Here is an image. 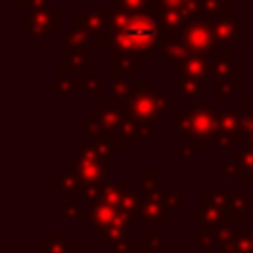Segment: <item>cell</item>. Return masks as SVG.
Returning a JSON list of instances; mask_svg holds the SVG:
<instances>
[{
    "mask_svg": "<svg viewBox=\"0 0 253 253\" xmlns=\"http://www.w3.org/2000/svg\"><path fill=\"white\" fill-rule=\"evenodd\" d=\"M47 4H49V0H20V9L29 13L42 11V9H47Z\"/></svg>",
    "mask_w": 253,
    "mask_h": 253,
    "instance_id": "4316f807",
    "label": "cell"
},
{
    "mask_svg": "<svg viewBox=\"0 0 253 253\" xmlns=\"http://www.w3.org/2000/svg\"><path fill=\"white\" fill-rule=\"evenodd\" d=\"M60 36H62L65 47L71 49V51H87L89 42H91V38H89V34L84 31V25L80 18H74V20L69 22V27L60 31Z\"/></svg>",
    "mask_w": 253,
    "mask_h": 253,
    "instance_id": "30bf717a",
    "label": "cell"
},
{
    "mask_svg": "<svg viewBox=\"0 0 253 253\" xmlns=\"http://www.w3.org/2000/svg\"><path fill=\"white\" fill-rule=\"evenodd\" d=\"M171 120L173 126L184 140H211L218 135L220 126H218V116L220 111H215L211 105L207 102H193L189 111H180L175 107H171Z\"/></svg>",
    "mask_w": 253,
    "mask_h": 253,
    "instance_id": "3957f363",
    "label": "cell"
},
{
    "mask_svg": "<svg viewBox=\"0 0 253 253\" xmlns=\"http://www.w3.org/2000/svg\"><path fill=\"white\" fill-rule=\"evenodd\" d=\"M218 126L222 133L231 135L236 140H242V129H245V114L242 111H220Z\"/></svg>",
    "mask_w": 253,
    "mask_h": 253,
    "instance_id": "4fadbf2b",
    "label": "cell"
},
{
    "mask_svg": "<svg viewBox=\"0 0 253 253\" xmlns=\"http://www.w3.org/2000/svg\"><path fill=\"white\" fill-rule=\"evenodd\" d=\"M49 89H51V91H58V93H60V91H62V80H51V83H49Z\"/></svg>",
    "mask_w": 253,
    "mask_h": 253,
    "instance_id": "4dcf8cb0",
    "label": "cell"
},
{
    "mask_svg": "<svg viewBox=\"0 0 253 253\" xmlns=\"http://www.w3.org/2000/svg\"><path fill=\"white\" fill-rule=\"evenodd\" d=\"M74 171L78 178L87 184H105L107 175H109V158L98 153L91 144H83L80 149L69 153Z\"/></svg>",
    "mask_w": 253,
    "mask_h": 253,
    "instance_id": "5b68a950",
    "label": "cell"
},
{
    "mask_svg": "<svg viewBox=\"0 0 253 253\" xmlns=\"http://www.w3.org/2000/svg\"><path fill=\"white\" fill-rule=\"evenodd\" d=\"M83 80V89L89 93V98H91L93 102H100V98H102V71H98V69H93L89 76H84V78H80Z\"/></svg>",
    "mask_w": 253,
    "mask_h": 253,
    "instance_id": "d6986e66",
    "label": "cell"
},
{
    "mask_svg": "<svg viewBox=\"0 0 253 253\" xmlns=\"http://www.w3.org/2000/svg\"><path fill=\"white\" fill-rule=\"evenodd\" d=\"M131 98V83H114L111 87V100L126 102Z\"/></svg>",
    "mask_w": 253,
    "mask_h": 253,
    "instance_id": "603a6c76",
    "label": "cell"
},
{
    "mask_svg": "<svg viewBox=\"0 0 253 253\" xmlns=\"http://www.w3.org/2000/svg\"><path fill=\"white\" fill-rule=\"evenodd\" d=\"M126 116H129V111H126L125 102L109 100V102H102L100 109H93L89 120H93L100 129H118V126H123Z\"/></svg>",
    "mask_w": 253,
    "mask_h": 253,
    "instance_id": "9c48e42d",
    "label": "cell"
},
{
    "mask_svg": "<svg viewBox=\"0 0 253 253\" xmlns=\"http://www.w3.org/2000/svg\"><path fill=\"white\" fill-rule=\"evenodd\" d=\"M162 27L156 13H123L109 11L107 31L100 38V47L109 53H123L135 60H151L160 49Z\"/></svg>",
    "mask_w": 253,
    "mask_h": 253,
    "instance_id": "6da1fadb",
    "label": "cell"
},
{
    "mask_svg": "<svg viewBox=\"0 0 253 253\" xmlns=\"http://www.w3.org/2000/svg\"><path fill=\"white\" fill-rule=\"evenodd\" d=\"M200 80H184V78H180V80H173L171 83V89L173 91H178L180 96L184 98V100H196V102H200Z\"/></svg>",
    "mask_w": 253,
    "mask_h": 253,
    "instance_id": "ac0fdd59",
    "label": "cell"
},
{
    "mask_svg": "<svg viewBox=\"0 0 253 253\" xmlns=\"http://www.w3.org/2000/svg\"><path fill=\"white\" fill-rule=\"evenodd\" d=\"M158 0H109V11L123 13H156Z\"/></svg>",
    "mask_w": 253,
    "mask_h": 253,
    "instance_id": "5bb4252c",
    "label": "cell"
},
{
    "mask_svg": "<svg viewBox=\"0 0 253 253\" xmlns=\"http://www.w3.org/2000/svg\"><path fill=\"white\" fill-rule=\"evenodd\" d=\"M242 87H245V83L238 78L215 80V83L211 84V98H213V100H227V98H231L236 91H242Z\"/></svg>",
    "mask_w": 253,
    "mask_h": 253,
    "instance_id": "e0dca14e",
    "label": "cell"
},
{
    "mask_svg": "<svg viewBox=\"0 0 253 253\" xmlns=\"http://www.w3.org/2000/svg\"><path fill=\"white\" fill-rule=\"evenodd\" d=\"M78 182H80V178H78V173H76V171H65V173L60 175V180L51 182V189H60L62 198L67 200V198H69V193L78 189Z\"/></svg>",
    "mask_w": 253,
    "mask_h": 253,
    "instance_id": "44dd1931",
    "label": "cell"
},
{
    "mask_svg": "<svg viewBox=\"0 0 253 253\" xmlns=\"http://www.w3.org/2000/svg\"><path fill=\"white\" fill-rule=\"evenodd\" d=\"M84 25V31L89 34V38H98L100 40L107 31V22H109V11L105 9H91V11H84L80 16Z\"/></svg>",
    "mask_w": 253,
    "mask_h": 253,
    "instance_id": "7c38bea8",
    "label": "cell"
},
{
    "mask_svg": "<svg viewBox=\"0 0 253 253\" xmlns=\"http://www.w3.org/2000/svg\"><path fill=\"white\" fill-rule=\"evenodd\" d=\"M20 27L34 38H47L53 29H60V9H42L20 20Z\"/></svg>",
    "mask_w": 253,
    "mask_h": 253,
    "instance_id": "52a82bcc",
    "label": "cell"
},
{
    "mask_svg": "<svg viewBox=\"0 0 253 253\" xmlns=\"http://www.w3.org/2000/svg\"><path fill=\"white\" fill-rule=\"evenodd\" d=\"M171 93L173 89L156 91L151 80H133L131 83V98L125 102L131 118L144 120V123H156L162 120L165 109L171 105Z\"/></svg>",
    "mask_w": 253,
    "mask_h": 253,
    "instance_id": "277c9868",
    "label": "cell"
},
{
    "mask_svg": "<svg viewBox=\"0 0 253 253\" xmlns=\"http://www.w3.org/2000/svg\"><path fill=\"white\" fill-rule=\"evenodd\" d=\"M222 175L227 180H245V175H242V169L233 160H224L222 162Z\"/></svg>",
    "mask_w": 253,
    "mask_h": 253,
    "instance_id": "d4e9b609",
    "label": "cell"
},
{
    "mask_svg": "<svg viewBox=\"0 0 253 253\" xmlns=\"http://www.w3.org/2000/svg\"><path fill=\"white\" fill-rule=\"evenodd\" d=\"M160 180H162L160 171H147V173H142V189L149 193H153L156 187L160 184Z\"/></svg>",
    "mask_w": 253,
    "mask_h": 253,
    "instance_id": "cb8c5ba5",
    "label": "cell"
},
{
    "mask_svg": "<svg viewBox=\"0 0 253 253\" xmlns=\"http://www.w3.org/2000/svg\"><path fill=\"white\" fill-rule=\"evenodd\" d=\"M245 62L240 58H233V60H222V62H213V78L215 80H229L236 71H242Z\"/></svg>",
    "mask_w": 253,
    "mask_h": 253,
    "instance_id": "ffe728a7",
    "label": "cell"
},
{
    "mask_svg": "<svg viewBox=\"0 0 253 253\" xmlns=\"http://www.w3.org/2000/svg\"><path fill=\"white\" fill-rule=\"evenodd\" d=\"M142 67V62L135 60V58H129V56H123V53H111V69H109V76L114 83H133L131 80V74L138 71Z\"/></svg>",
    "mask_w": 253,
    "mask_h": 253,
    "instance_id": "8fae6325",
    "label": "cell"
},
{
    "mask_svg": "<svg viewBox=\"0 0 253 253\" xmlns=\"http://www.w3.org/2000/svg\"><path fill=\"white\" fill-rule=\"evenodd\" d=\"M160 40L175 42L189 56H200L207 60H211L220 49L218 40H215V22L207 20V18L191 20L187 27H178V29H162Z\"/></svg>",
    "mask_w": 253,
    "mask_h": 253,
    "instance_id": "7a4b0ae2",
    "label": "cell"
},
{
    "mask_svg": "<svg viewBox=\"0 0 253 253\" xmlns=\"http://www.w3.org/2000/svg\"><path fill=\"white\" fill-rule=\"evenodd\" d=\"M238 38H240V22H238L236 18H231V20H222V22H215V40H218L220 49L231 47Z\"/></svg>",
    "mask_w": 253,
    "mask_h": 253,
    "instance_id": "2e32d148",
    "label": "cell"
},
{
    "mask_svg": "<svg viewBox=\"0 0 253 253\" xmlns=\"http://www.w3.org/2000/svg\"><path fill=\"white\" fill-rule=\"evenodd\" d=\"M84 144H91L98 153H102L105 158H109L111 153H118L123 149V131L120 129H100L93 120H87L80 133Z\"/></svg>",
    "mask_w": 253,
    "mask_h": 253,
    "instance_id": "8992f818",
    "label": "cell"
},
{
    "mask_svg": "<svg viewBox=\"0 0 253 253\" xmlns=\"http://www.w3.org/2000/svg\"><path fill=\"white\" fill-rule=\"evenodd\" d=\"M171 69L175 74H180V78L184 80H207L209 76H213V62L200 56H184L180 60L171 62Z\"/></svg>",
    "mask_w": 253,
    "mask_h": 253,
    "instance_id": "ba28073f",
    "label": "cell"
},
{
    "mask_svg": "<svg viewBox=\"0 0 253 253\" xmlns=\"http://www.w3.org/2000/svg\"><path fill=\"white\" fill-rule=\"evenodd\" d=\"M233 142H236V138H231V135L222 133V131H218V135L213 138V147L218 149V151H227V149H231Z\"/></svg>",
    "mask_w": 253,
    "mask_h": 253,
    "instance_id": "83f0119b",
    "label": "cell"
},
{
    "mask_svg": "<svg viewBox=\"0 0 253 253\" xmlns=\"http://www.w3.org/2000/svg\"><path fill=\"white\" fill-rule=\"evenodd\" d=\"M120 131H123V135L126 140H144V142H149V140L153 138L151 125L144 123V120L131 118V116H126V120L123 123V126H120Z\"/></svg>",
    "mask_w": 253,
    "mask_h": 253,
    "instance_id": "9a60e30c",
    "label": "cell"
},
{
    "mask_svg": "<svg viewBox=\"0 0 253 253\" xmlns=\"http://www.w3.org/2000/svg\"><path fill=\"white\" fill-rule=\"evenodd\" d=\"M202 200H205V202H222L224 196H222V193H213V196H211V193H205V196H202Z\"/></svg>",
    "mask_w": 253,
    "mask_h": 253,
    "instance_id": "f1b7e54d",
    "label": "cell"
},
{
    "mask_svg": "<svg viewBox=\"0 0 253 253\" xmlns=\"http://www.w3.org/2000/svg\"><path fill=\"white\" fill-rule=\"evenodd\" d=\"M71 62H74V69L80 74V78L91 74V51H71Z\"/></svg>",
    "mask_w": 253,
    "mask_h": 253,
    "instance_id": "7402d4cb",
    "label": "cell"
},
{
    "mask_svg": "<svg viewBox=\"0 0 253 253\" xmlns=\"http://www.w3.org/2000/svg\"><path fill=\"white\" fill-rule=\"evenodd\" d=\"M162 200L169 205H180V193H167V196H162Z\"/></svg>",
    "mask_w": 253,
    "mask_h": 253,
    "instance_id": "f546056e",
    "label": "cell"
},
{
    "mask_svg": "<svg viewBox=\"0 0 253 253\" xmlns=\"http://www.w3.org/2000/svg\"><path fill=\"white\" fill-rule=\"evenodd\" d=\"M200 151H202V140L193 138V140H184L182 142V158L184 160H191V158Z\"/></svg>",
    "mask_w": 253,
    "mask_h": 253,
    "instance_id": "484cf974",
    "label": "cell"
}]
</instances>
